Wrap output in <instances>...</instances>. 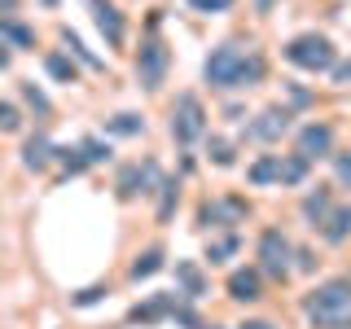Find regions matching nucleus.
Segmentation results:
<instances>
[{
  "label": "nucleus",
  "instance_id": "nucleus-1",
  "mask_svg": "<svg viewBox=\"0 0 351 329\" xmlns=\"http://www.w3.org/2000/svg\"><path fill=\"white\" fill-rule=\"evenodd\" d=\"M211 88H255L263 80V58L241 40H224L202 66Z\"/></svg>",
  "mask_w": 351,
  "mask_h": 329
},
{
  "label": "nucleus",
  "instance_id": "nucleus-2",
  "mask_svg": "<svg viewBox=\"0 0 351 329\" xmlns=\"http://www.w3.org/2000/svg\"><path fill=\"white\" fill-rule=\"evenodd\" d=\"M312 329H351V281H325L303 299Z\"/></svg>",
  "mask_w": 351,
  "mask_h": 329
},
{
  "label": "nucleus",
  "instance_id": "nucleus-3",
  "mask_svg": "<svg viewBox=\"0 0 351 329\" xmlns=\"http://www.w3.org/2000/svg\"><path fill=\"white\" fill-rule=\"evenodd\" d=\"M285 62L316 75V71H334V66H338V53H334V40H329V36L307 31V36H294L290 44H285Z\"/></svg>",
  "mask_w": 351,
  "mask_h": 329
},
{
  "label": "nucleus",
  "instance_id": "nucleus-4",
  "mask_svg": "<svg viewBox=\"0 0 351 329\" xmlns=\"http://www.w3.org/2000/svg\"><path fill=\"white\" fill-rule=\"evenodd\" d=\"M171 136H176V145H193V141L206 136V110H202V101H197L193 93L176 97V106H171Z\"/></svg>",
  "mask_w": 351,
  "mask_h": 329
},
{
  "label": "nucleus",
  "instance_id": "nucleus-5",
  "mask_svg": "<svg viewBox=\"0 0 351 329\" xmlns=\"http://www.w3.org/2000/svg\"><path fill=\"white\" fill-rule=\"evenodd\" d=\"M294 246H290V237L281 233V228H268V233L259 237V268L268 272V277H277L285 281L290 277V268H294Z\"/></svg>",
  "mask_w": 351,
  "mask_h": 329
},
{
  "label": "nucleus",
  "instance_id": "nucleus-6",
  "mask_svg": "<svg viewBox=\"0 0 351 329\" xmlns=\"http://www.w3.org/2000/svg\"><path fill=\"white\" fill-rule=\"evenodd\" d=\"M167 44L162 40H145L141 44V53H136V80H141V88H145V93H158L162 88V80H167Z\"/></svg>",
  "mask_w": 351,
  "mask_h": 329
},
{
  "label": "nucleus",
  "instance_id": "nucleus-7",
  "mask_svg": "<svg viewBox=\"0 0 351 329\" xmlns=\"http://www.w3.org/2000/svg\"><path fill=\"white\" fill-rule=\"evenodd\" d=\"M162 184V171H158V162L145 158V162H128L123 171H119V180H114V189L123 202H132L136 193H154Z\"/></svg>",
  "mask_w": 351,
  "mask_h": 329
},
{
  "label": "nucleus",
  "instance_id": "nucleus-8",
  "mask_svg": "<svg viewBox=\"0 0 351 329\" xmlns=\"http://www.w3.org/2000/svg\"><path fill=\"white\" fill-rule=\"evenodd\" d=\"M290 119H294V114H290L285 106H268V110H263V114L255 119V123L246 127V136H250V141H263V145H272V141H281L285 132L294 127Z\"/></svg>",
  "mask_w": 351,
  "mask_h": 329
},
{
  "label": "nucleus",
  "instance_id": "nucleus-9",
  "mask_svg": "<svg viewBox=\"0 0 351 329\" xmlns=\"http://www.w3.org/2000/svg\"><path fill=\"white\" fill-rule=\"evenodd\" d=\"M93 5V18H97V31L106 36L110 49H123V40H128V27H123V14H119L110 0H88Z\"/></svg>",
  "mask_w": 351,
  "mask_h": 329
},
{
  "label": "nucleus",
  "instance_id": "nucleus-10",
  "mask_svg": "<svg viewBox=\"0 0 351 329\" xmlns=\"http://www.w3.org/2000/svg\"><path fill=\"white\" fill-rule=\"evenodd\" d=\"M329 149H334V127L329 123H307L303 132H299V158H307V162H316V158H329Z\"/></svg>",
  "mask_w": 351,
  "mask_h": 329
},
{
  "label": "nucleus",
  "instance_id": "nucleus-11",
  "mask_svg": "<svg viewBox=\"0 0 351 329\" xmlns=\"http://www.w3.org/2000/svg\"><path fill=\"white\" fill-rule=\"evenodd\" d=\"M53 158H58V149H53V141L44 136V132L27 136V145H22V167H27V171H44Z\"/></svg>",
  "mask_w": 351,
  "mask_h": 329
},
{
  "label": "nucleus",
  "instance_id": "nucleus-12",
  "mask_svg": "<svg viewBox=\"0 0 351 329\" xmlns=\"http://www.w3.org/2000/svg\"><path fill=\"white\" fill-rule=\"evenodd\" d=\"M176 285H180L176 294H180V299H189V303L206 294V277H202V268H197V263H189V259L176 263Z\"/></svg>",
  "mask_w": 351,
  "mask_h": 329
},
{
  "label": "nucleus",
  "instance_id": "nucleus-13",
  "mask_svg": "<svg viewBox=\"0 0 351 329\" xmlns=\"http://www.w3.org/2000/svg\"><path fill=\"white\" fill-rule=\"evenodd\" d=\"M321 237L329 241V246H343V241L351 237V206H334V211L321 219Z\"/></svg>",
  "mask_w": 351,
  "mask_h": 329
},
{
  "label": "nucleus",
  "instance_id": "nucleus-14",
  "mask_svg": "<svg viewBox=\"0 0 351 329\" xmlns=\"http://www.w3.org/2000/svg\"><path fill=\"white\" fill-rule=\"evenodd\" d=\"M228 299L255 303V299H259V272H255V268H237L233 277H228Z\"/></svg>",
  "mask_w": 351,
  "mask_h": 329
},
{
  "label": "nucleus",
  "instance_id": "nucleus-15",
  "mask_svg": "<svg viewBox=\"0 0 351 329\" xmlns=\"http://www.w3.org/2000/svg\"><path fill=\"white\" fill-rule=\"evenodd\" d=\"M241 215H246L241 202H206L202 211H197V224H202V228H219L224 219H241Z\"/></svg>",
  "mask_w": 351,
  "mask_h": 329
},
{
  "label": "nucleus",
  "instance_id": "nucleus-16",
  "mask_svg": "<svg viewBox=\"0 0 351 329\" xmlns=\"http://www.w3.org/2000/svg\"><path fill=\"white\" fill-rule=\"evenodd\" d=\"M246 175H250V184H259V189L263 184H281V154H263V158H255Z\"/></svg>",
  "mask_w": 351,
  "mask_h": 329
},
{
  "label": "nucleus",
  "instance_id": "nucleus-17",
  "mask_svg": "<svg viewBox=\"0 0 351 329\" xmlns=\"http://www.w3.org/2000/svg\"><path fill=\"white\" fill-rule=\"evenodd\" d=\"M329 211H334V206H329V189H316V193L303 197V219H312V228L321 224Z\"/></svg>",
  "mask_w": 351,
  "mask_h": 329
},
{
  "label": "nucleus",
  "instance_id": "nucleus-18",
  "mask_svg": "<svg viewBox=\"0 0 351 329\" xmlns=\"http://www.w3.org/2000/svg\"><path fill=\"white\" fill-rule=\"evenodd\" d=\"M44 71H49L58 84H75V80H80L75 62H71V58H62V53H49V58H44Z\"/></svg>",
  "mask_w": 351,
  "mask_h": 329
},
{
  "label": "nucleus",
  "instance_id": "nucleus-19",
  "mask_svg": "<svg viewBox=\"0 0 351 329\" xmlns=\"http://www.w3.org/2000/svg\"><path fill=\"white\" fill-rule=\"evenodd\" d=\"M312 162L299 158V154H281V184H303V175Z\"/></svg>",
  "mask_w": 351,
  "mask_h": 329
},
{
  "label": "nucleus",
  "instance_id": "nucleus-20",
  "mask_svg": "<svg viewBox=\"0 0 351 329\" xmlns=\"http://www.w3.org/2000/svg\"><path fill=\"white\" fill-rule=\"evenodd\" d=\"M158 268H162V250H158V246H149L145 255L132 263V281H145V277H154Z\"/></svg>",
  "mask_w": 351,
  "mask_h": 329
},
{
  "label": "nucleus",
  "instance_id": "nucleus-21",
  "mask_svg": "<svg viewBox=\"0 0 351 329\" xmlns=\"http://www.w3.org/2000/svg\"><path fill=\"white\" fill-rule=\"evenodd\" d=\"M0 36L14 44V49H31V44H36V36H31L22 22H9V18H0Z\"/></svg>",
  "mask_w": 351,
  "mask_h": 329
},
{
  "label": "nucleus",
  "instance_id": "nucleus-22",
  "mask_svg": "<svg viewBox=\"0 0 351 329\" xmlns=\"http://www.w3.org/2000/svg\"><path fill=\"white\" fill-rule=\"evenodd\" d=\"M62 44H66V49H71L75 58H80V62L88 66V71H101V66H106L101 58H93V53L84 49V44H80V36H75V31H66V27H62Z\"/></svg>",
  "mask_w": 351,
  "mask_h": 329
},
{
  "label": "nucleus",
  "instance_id": "nucleus-23",
  "mask_svg": "<svg viewBox=\"0 0 351 329\" xmlns=\"http://www.w3.org/2000/svg\"><path fill=\"white\" fill-rule=\"evenodd\" d=\"M237 246H241V241L233 233H228V237H215L211 246H206V259H211V263H228V259L237 255Z\"/></svg>",
  "mask_w": 351,
  "mask_h": 329
},
{
  "label": "nucleus",
  "instance_id": "nucleus-24",
  "mask_svg": "<svg viewBox=\"0 0 351 329\" xmlns=\"http://www.w3.org/2000/svg\"><path fill=\"white\" fill-rule=\"evenodd\" d=\"M176 197H180V184H176V180H162L158 184V219H162V224H167L171 211H176Z\"/></svg>",
  "mask_w": 351,
  "mask_h": 329
},
{
  "label": "nucleus",
  "instance_id": "nucleus-25",
  "mask_svg": "<svg viewBox=\"0 0 351 329\" xmlns=\"http://www.w3.org/2000/svg\"><path fill=\"white\" fill-rule=\"evenodd\" d=\"M141 127H145V123H141L136 114H114V119L106 123V132H114V136H136Z\"/></svg>",
  "mask_w": 351,
  "mask_h": 329
},
{
  "label": "nucleus",
  "instance_id": "nucleus-26",
  "mask_svg": "<svg viewBox=\"0 0 351 329\" xmlns=\"http://www.w3.org/2000/svg\"><path fill=\"white\" fill-rule=\"evenodd\" d=\"M206 154H211V162H215V167H233V145H228L224 136H211Z\"/></svg>",
  "mask_w": 351,
  "mask_h": 329
},
{
  "label": "nucleus",
  "instance_id": "nucleus-27",
  "mask_svg": "<svg viewBox=\"0 0 351 329\" xmlns=\"http://www.w3.org/2000/svg\"><path fill=\"white\" fill-rule=\"evenodd\" d=\"M80 149H84L88 167H97V162H106V158H110V145H101V141H97V136H88V141H84Z\"/></svg>",
  "mask_w": 351,
  "mask_h": 329
},
{
  "label": "nucleus",
  "instance_id": "nucleus-28",
  "mask_svg": "<svg viewBox=\"0 0 351 329\" xmlns=\"http://www.w3.org/2000/svg\"><path fill=\"white\" fill-rule=\"evenodd\" d=\"M58 158H62V167L71 171V175L88 171V158H84V149H58Z\"/></svg>",
  "mask_w": 351,
  "mask_h": 329
},
{
  "label": "nucleus",
  "instance_id": "nucleus-29",
  "mask_svg": "<svg viewBox=\"0 0 351 329\" xmlns=\"http://www.w3.org/2000/svg\"><path fill=\"white\" fill-rule=\"evenodd\" d=\"M22 97H27V106L36 110V114H49V97H44L36 84H22Z\"/></svg>",
  "mask_w": 351,
  "mask_h": 329
},
{
  "label": "nucleus",
  "instance_id": "nucleus-30",
  "mask_svg": "<svg viewBox=\"0 0 351 329\" xmlns=\"http://www.w3.org/2000/svg\"><path fill=\"white\" fill-rule=\"evenodd\" d=\"M18 127H22V114H18V106L0 101V132H18Z\"/></svg>",
  "mask_w": 351,
  "mask_h": 329
},
{
  "label": "nucleus",
  "instance_id": "nucleus-31",
  "mask_svg": "<svg viewBox=\"0 0 351 329\" xmlns=\"http://www.w3.org/2000/svg\"><path fill=\"white\" fill-rule=\"evenodd\" d=\"M197 14H224V9H233V0H189Z\"/></svg>",
  "mask_w": 351,
  "mask_h": 329
},
{
  "label": "nucleus",
  "instance_id": "nucleus-32",
  "mask_svg": "<svg viewBox=\"0 0 351 329\" xmlns=\"http://www.w3.org/2000/svg\"><path fill=\"white\" fill-rule=\"evenodd\" d=\"M334 171H338V184L351 189V154H334Z\"/></svg>",
  "mask_w": 351,
  "mask_h": 329
},
{
  "label": "nucleus",
  "instance_id": "nucleus-33",
  "mask_svg": "<svg viewBox=\"0 0 351 329\" xmlns=\"http://www.w3.org/2000/svg\"><path fill=\"white\" fill-rule=\"evenodd\" d=\"M101 285H88V290H80V294H75V303H80V307H88V303H97V299H101Z\"/></svg>",
  "mask_w": 351,
  "mask_h": 329
},
{
  "label": "nucleus",
  "instance_id": "nucleus-34",
  "mask_svg": "<svg viewBox=\"0 0 351 329\" xmlns=\"http://www.w3.org/2000/svg\"><path fill=\"white\" fill-rule=\"evenodd\" d=\"M334 84H351V58L334 66Z\"/></svg>",
  "mask_w": 351,
  "mask_h": 329
},
{
  "label": "nucleus",
  "instance_id": "nucleus-35",
  "mask_svg": "<svg viewBox=\"0 0 351 329\" xmlns=\"http://www.w3.org/2000/svg\"><path fill=\"white\" fill-rule=\"evenodd\" d=\"M294 259H299V263H294V268H303V272H312V268H316V259L307 255V250H294Z\"/></svg>",
  "mask_w": 351,
  "mask_h": 329
},
{
  "label": "nucleus",
  "instance_id": "nucleus-36",
  "mask_svg": "<svg viewBox=\"0 0 351 329\" xmlns=\"http://www.w3.org/2000/svg\"><path fill=\"white\" fill-rule=\"evenodd\" d=\"M272 5H277V0H255V9H259V14H272Z\"/></svg>",
  "mask_w": 351,
  "mask_h": 329
},
{
  "label": "nucleus",
  "instance_id": "nucleus-37",
  "mask_svg": "<svg viewBox=\"0 0 351 329\" xmlns=\"http://www.w3.org/2000/svg\"><path fill=\"white\" fill-rule=\"evenodd\" d=\"M241 329H272V325H268V321H246Z\"/></svg>",
  "mask_w": 351,
  "mask_h": 329
},
{
  "label": "nucleus",
  "instance_id": "nucleus-38",
  "mask_svg": "<svg viewBox=\"0 0 351 329\" xmlns=\"http://www.w3.org/2000/svg\"><path fill=\"white\" fill-rule=\"evenodd\" d=\"M40 5H49V9H53V5H62V0H40Z\"/></svg>",
  "mask_w": 351,
  "mask_h": 329
},
{
  "label": "nucleus",
  "instance_id": "nucleus-39",
  "mask_svg": "<svg viewBox=\"0 0 351 329\" xmlns=\"http://www.w3.org/2000/svg\"><path fill=\"white\" fill-rule=\"evenodd\" d=\"M9 5H14V0H0V9H9Z\"/></svg>",
  "mask_w": 351,
  "mask_h": 329
}]
</instances>
